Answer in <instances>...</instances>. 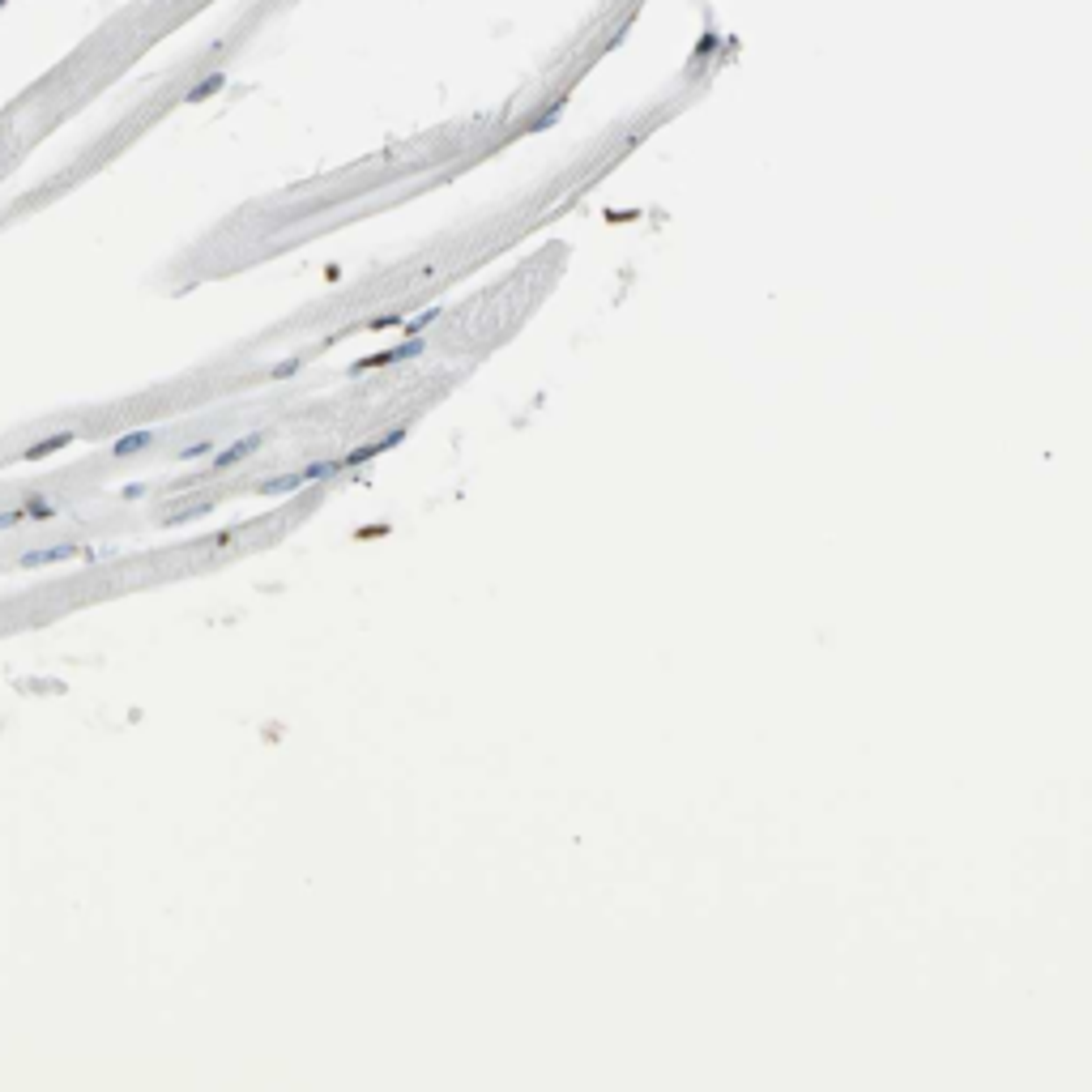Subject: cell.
<instances>
[{
	"label": "cell",
	"mask_w": 1092,
	"mask_h": 1092,
	"mask_svg": "<svg viewBox=\"0 0 1092 1092\" xmlns=\"http://www.w3.org/2000/svg\"><path fill=\"white\" fill-rule=\"evenodd\" d=\"M81 551H77V542H56V546H34V551H22L18 555V567L22 572H34V567H52V563H65V560H77Z\"/></svg>",
	"instance_id": "obj_1"
},
{
	"label": "cell",
	"mask_w": 1092,
	"mask_h": 1092,
	"mask_svg": "<svg viewBox=\"0 0 1092 1092\" xmlns=\"http://www.w3.org/2000/svg\"><path fill=\"white\" fill-rule=\"evenodd\" d=\"M73 440H77L73 431H56V435H43V440H34L31 448H22V461H43V457H52V453L68 448Z\"/></svg>",
	"instance_id": "obj_2"
},
{
	"label": "cell",
	"mask_w": 1092,
	"mask_h": 1092,
	"mask_svg": "<svg viewBox=\"0 0 1092 1092\" xmlns=\"http://www.w3.org/2000/svg\"><path fill=\"white\" fill-rule=\"evenodd\" d=\"M22 512H26V521H56V517H60V512H56V504H52L47 496H26Z\"/></svg>",
	"instance_id": "obj_3"
},
{
	"label": "cell",
	"mask_w": 1092,
	"mask_h": 1092,
	"mask_svg": "<svg viewBox=\"0 0 1092 1092\" xmlns=\"http://www.w3.org/2000/svg\"><path fill=\"white\" fill-rule=\"evenodd\" d=\"M150 440H154L150 431H133V435H120V440L111 444V453H116V457H133V453H141V448H145Z\"/></svg>",
	"instance_id": "obj_4"
},
{
	"label": "cell",
	"mask_w": 1092,
	"mask_h": 1092,
	"mask_svg": "<svg viewBox=\"0 0 1092 1092\" xmlns=\"http://www.w3.org/2000/svg\"><path fill=\"white\" fill-rule=\"evenodd\" d=\"M22 521H26L22 504H18V508H9V512H0V530H13V525H22Z\"/></svg>",
	"instance_id": "obj_5"
}]
</instances>
